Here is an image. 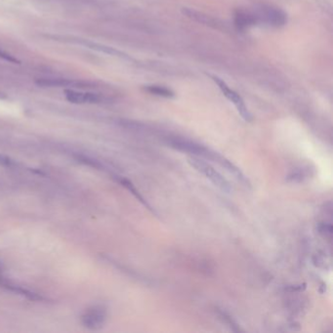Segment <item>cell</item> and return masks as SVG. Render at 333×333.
Instances as JSON below:
<instances>
[{
  "instance_id": "13",
  "label": "cell",
  "mask_w": 333,
  "mask_h": 333,
  "mask_svg": "<svg viewBox=\"0 0 333 333\" xmlns=\"http://www.w3.org/2000/svg\"><path fill=\"white\" fill-rule=\"evenodd\" d=\"M2 270H3V264H2V262L0 261V272H2Z\"/></svg>"
},
{
  "instance_id": "8",
  "label": "cell",
  "mask_w": 333,
  "mask_h": 333,
  "mask_svg": "<svg viewBox=\"0 0 333 333\" xmlns=\"http://www.w3.org/2000/svg\"><path fill=\"white\" fill-rule=\"evenodd\" d=\"M183 13L185 14L186 16H188L190 19H192L198 23L210 26V27H214V28H219L220 26H223L221 24H219V22L215 19H213L210 16H207L201 12L195 11L193 9H189V8H184Z\"/></svg>"
},
{
  "instance_id": "3",
  "label": "cell",
  "mask_w": 333,
  "mask_h": 333,
  "mask_svg": "<svg viewBox=\"0 0 333 333\" xmlns=\"http://www.w3.org/2000/svg\"><path fill=\"white\" fill-rule=\"evenodd\" d=\"M212 80L218 85L219 89L221 90L224 96L231 102L234 104V106L236 107V109L238 111V113L240 114V116L247 122L252 120V115L250 113V111H248L243 99L241 98V96L237 93L235 90L231 89L227 83L222 80L221 78L215 76V75H211Z\"/></svg>"
},
{
  "instance_id": "4",
  "label": "cell",
  "mask_w": 333,
  "mask_h": 333,
  "mask_svg": "<svg viewBox=\"0 0 333 333\" xmlns=\"http://www.w3.org/2000/svg\"><path fill=\"white\" fill-rule=\"evenodd\" d=\"M107 321V310L104 306L96 305L88 308L81 316L82 326L89 331L101 330Z\"/></svg>"
},
{
  "instance_id": "5",
  "label": "cell",
  "mask_w": 333,
  "mask_h": 333,
  "mask_svg": "<svg viewBox=\"0 0 333 333\" xmlns=\"http://www.w3.org/2000/svg\"><path fill=\"white\" fill-rule=\"evenodd\" d=\"M66 99L73 104H98L103 101V98L95 93L76 91L68 89L65 90Z\"/></svg>"
},
{
  "instance_id": "9",
  "label": "cell",
  "mask_w": 333,
  "mask_h": 333,
  "mask_svg": "<svg viewBox=\"0 0 333 333\" xmlns=\"http://www.w3.org/2000/svg\"><path fill=\"white\" fill-rule=\"evenodd\" d=\"M145 90L151 95H155V96L162 97V98H173L174 97V92L171 89L165 86H161V85H155V84L147 85L145 86Z\"/></svg>"
},
{
  "instance_id": "12",
  "label": "cell",
  "mask_w": 333,
  "mask_h": 333,
  "mask_svg": "<svg viewBox=\"0 0 333 333\" xmlns=\"http://www.w3.org/2000/svg\"><path fill=\"white\" fill-rule=\"evenodd\" d=\"M0 58L3 59V60H5V61H7V62H10V63H14V64L19 63V61L16 58H14L13 56L7 54L6 52H4L2 50H0Z\"/></svg>"
},
{
  "instance_id": "2",
  "label": "cell",
  "mask_w": 333,
  "mask_h": 333,
  "mask_svg": "<svg viewBox=\"0 0 333 333\" xmlns=\"http://www.w3.org/2000/svg\"><path fill=\"white\" fill-rule=\"evenodd\" d=\"M188 162L192 166L196 171L203 174L211 183H213L221 190L230 193L232 191V186L230 185L229 181L223 176L222 174L217 171L213 166L209 163L199 159L196 156H190L188 157Z\"/></svg>"
},
{
  "instance_id": "11",
  "label": "cell",
  "mask_w": 333,
  "mask_h": 333,
  "mask_svg": "<svg viewBox=\"0 0 333 333\" xmlns=\"http://www.w3.org/2000/svg\"><path fill=\"white\" fill-rule=\"evenodd\" d=\"M320 233L324 234L326 237L328 236H332L333 234V227L332 225H328V224H323L320 227Z\"/></svg>"
},
{
  "instance_id": "6",
  "label": "cell",
  "mask_w": 333,
  "mask_h": 333,
  "mask_svg": "<svg viewBox=\"0 0 333 333\" xmlns=\"http://www.w3.org/2000/svg\"><path fill=\"white\" fill-rule=\"evenodd\" d=\"M0 286L11 291V292H15L16 294H19V295H22V296L26 297L32 301H46V298H44L39 294H37L36 292L34 291H31L27 288H24L20 285H17L13 283H11L10 281L6 280L5 278H3L1 275H0Z\"/></svg>"
},
{
  "instance_id": "7",
  "label": "cell",
  "mask_w": 333,
  "mask_h": 333,
  "mask_svg": "<svg viewBox=\"0 0 333 333\" xmlns=\"http://www.w3.org/2000/svg\"><path fill=\"white\" fill-rule=\"evenodd\" d=\"M235 26L239 31H245L255 26L249 9H238L236 11Z\"/></svg>"
},
{
  "instance_id": "1",
  "label": "cell",
  "mask_w": 333,
  "mask_h": 333,
  "mask_svg": "<svg viewBox=\"0 0 333 333\" xmlns=\"http://www.w3.org/2000/svg\"><path fill=\"white\" fill-rule=\"evenodd\" d=\"M248 9L255 26L262 25L270 28H281L287 23V14L279 7L260 4Z\"/></svg>"
},
{
  "instance_id": "10",
  "label": "cell",
  "mask_w": 333,
  "mask_h": 333,
  "mask_svg": "<svg viewBox=\"0 0 333 333\" xmlns=\"http://www.w3.org/2000/svg\"><path fill=\"white\" fill-rule=\"evenodd\" d=\"M121 185L123 186L124 188H126L143 205H145L148 209H149L150 211H152V212H154V210H152V208H151V206L149 205L148 203V201L142 196V194L137 190V189L134 187V185L129 181V180H127V179H125V178H119L118 180H117Z\"/></svg>"
}]
</instances>
